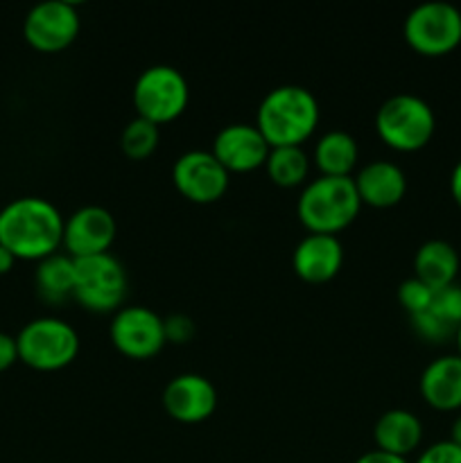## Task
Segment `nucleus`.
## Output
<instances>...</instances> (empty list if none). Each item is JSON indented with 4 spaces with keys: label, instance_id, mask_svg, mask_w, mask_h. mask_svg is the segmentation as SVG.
Here are the masks:
<instances>
[{
    "label": "nucleus",
    "instance_id": "f257e3e1",
    "mask_svg": "<svg viewBox=\"0 0 461 463\" xmlns=\"http://www.w3.org/2000/svg\"><path fill=\"white\" fill-rule=\"evenodd\" d=\"M66 220L41 197H18L0 211V244L23 260H43L63 244Z\"/></svg>",
    "mask_w": 461,
    "mask_h": 463
},
{
    "label": "nucleus",
    "instance_id": "f03ea898",
    "mask_svg": "<svg viewBox=\"0 0 461 463\" xmlns=\"http://www.w3.org/2000/svg\"><path fill=\"white\" fill-rule=\"evenodd\" d=\"M319 125V102L306 86L285 84L262 98L256 127L269 147H301Z\"/></svg>",
    "mask_w": 461,
    "mask_h": 463
},
{
    "label": "nucleus",
    "instance_id": "7ed1b4c3",
    "mask_svg": "<svg viewBox=\"0 0 461 463\" xmlns=\"http://www.w3.org/2000/svg\"><path fill=\"white\" fill-rule=\"evenodd\" d=\"M362 202L353 176H319L303 188L296 215L310 233L337 235L353 224Z\"/></svg>",
    "mask_w": 461,
    "mask_h": 463
},
{
    "label": "nucleus",
    "instance_id": "20e7f679",
    "mask_svg": "<svg viewBox=\"0 0 461 463\" xmlns=\"http://www.w3.org/2000/svg\"><path fill=\"white\" fill-rule=\"evenodd\" d=\"M378 136L398 152H419L432 140L437 118L423 98L411 93L391 95L375 113Z\"/></svg>",
    "mask_w": 461,
    "mask_h": 463
},
{
    "label": "nucleus",
    "instance_id": "39448f33",
    "mask_svg": "<svg viewBox=\"0 0 461 463\" xmlns=\"http://www.w3.org/2000/svg\"><path fill=\"white\" fill-rule=\"evenodd\" d=\"M18 360L36 371L66 369L80 353V335L57 317L32 319L16 335Z\"/></svg>",
    "mask_w": 461,
    "mask_h": 463
},
{
    "label": "nucleus",
    "instance_id": "423d86ee",
    "mask_svg": "<svg viewBox=\"0 0 461 463\" xmlns=\"http://www.w3.org/2000/svg\"><path fill=\"white\" fill-rule=\"evenodd\" d=\"M405 41L425 57H441L461 43V12L452 3L429 0L407 14Z\"/></svg>",
    "mask_w": 461,
    "mask_h": 463
},
{
    "label": "nucleus",
    "instance_id": "0eeeda50",
    "mask_svg": "<svg viewBox=\"0 0 461 463\" xmlns=\"http://www.w3.org/2000/svg\"><path fill=\"white\" fill-rule=\"evenodd\" d=\"M75 260V289L72 298L90 312H113L127 294V271L116 256L72 258Z\"/></svg>",
    "mask_w": 461,
    "mask_h": 463
},
{
    "label": "nucleus",
    "instance_id": "6e6552de",
    "mask_svg": "<svg viewBox=\"0 0 461 463\" xmlns=\"http://www.w3.org/2000/svg\"><path fill=\"white\" fill-rule=\"evenodd\" d=\"M188 98L190 90L183 72L165 63L143 71L134 84L136 111L158 127L179 118L188 107Z\"/></svg>",
    "mask_w": 461,
    "mask_h": 463
},
{
    "label": "nucleus",
    "instance_id": "1a4fd4ad",
    "mask_svg": "<svg viewBox=\"0 0 461 463\" xmlns=\"http://www.w3.org/2000/svg\"><path fill=\"white\" fill-rule=\"evenodd\" d=\"M111 342L118 353L131 360H147L165 346L163 319L145 306L120 307L111 321Z\"/></svg>",
    "mask_w": 461,
    "mask_h": 463
},
{
    "label": "nucleus",
    "instance_id": "9d476101",
    "mask_svg": "<svg viewBox=\"0 0 461 463\" xmlns=\"http://www.w3.org/2000/svg\"><path fill=\"white\" fill-rule=\"evenodd\" d=\"M80 14L66 0H45L34 5L23 21V34L41 52H59L80 34Z\"/></svg>",
    "mask_w": 461,
    "mask_h": 463
},
{
    "label": "nucleus",
    "instance_id": "9b49d317",
    "mask_svg": "<svg viewBox=\"0 0 461 463\" xmlns=\"http://www.w3.org/2000/svg\"><path fill=\"white\" fill-rule=\"evenodd\" d=\"M172 181L185 199L194 203H212L229 188V172L206 149H193L176 158Z\"/></svg>",
    "mask_w": 461,
    "mask_h": 463
},
{
    "label": "nucleus",
    "instance_id": "f8f14e48",
    "mask_svg": "<svg viewBox=\"0 0 461 463\" xmlns=\"http://www.w3.org/2000/svg\"><path fill=\"white\" fill-rule=\"evenodd\" d=\"M269 143L256 125H226L212 140V156L229 172H253L262 167L269 156Z\"/></svg>",
    "mask_w": 461,
    "mask_h": 463
},
{
    "label": "nucleus",
    "instance_id": "ddd939ff",
    "mask_svg": "<svg viewBox=\"0 0 461 463\" xmlns=\"http://www.w3.org/2000/svg\"><path fill=\"white\" fill-rule=\"evenodd\" d=\"M116 240V220L102 206H81L63 224V249L71 258L108 253Z\"/></svg>",
    "mask_w": 461,
    "mask_h": 463
},
{
    "label": "nucleus",
    "instance_id": "4468645a",
    "mask_svg": "<svg viewBox=\"0 0 461 463\" xmlns=\"http://www.w3.org/2000/svg\"><path fill=\"white\" fill-rule=\"evenodd\" d=\"M163 407L179 423H202L217 407V392L211 380L197 373L176 375L163 389Z\"/></svg>",
    "mask_w": 461,
    "mask_h": 463
},
{
    "label": "nucleus",
    "instance_id": "2eb2a0df",
    "mask_svg": "<svg viewBox=\"0 0 461 463\" xmlns=\"http://www.w3.org/2000/svg\"><path fill=\"white\" fill-rule=\"evenodd\" d=\"M343 262V247L337 235L310 233L296 244L292 256V267L296 276L306 283H328L337 276Z\"/></svg>",
    "mask_w": 461,
    "mask_h": 463
},
{
    "label": "nucleus",
    "instance_id": "dca6fc26",
    "mask_svg": "<svg viewBox=\"0 0 461 463\" xmlns=\"http://www.w3.org/2000/svg\"><path fill=\"white\" fill-rule=\"evenodd\" d=\"M360 202L373 208H391L405 197L407 176L396 163L371 161L357 170L355 179Z\"/></svg>",
    "mask_w": 461,
    "mask_h": 463
},
{
    "label": "nucleus",
    "instance_id": "f3484780",
    "mask_svg": "<svg viewBox=\"0 0 461 463\" xmlns=\"http://www.w3.org/2000/svg\"><path fill=\"white\" fill-rule=\"evenodd\" d=\"M420 396L438 411L461 410V357L441 355L420 373Z\"/></svg>",
    "mask_w": 461,
    "mask_h": 463
},
{
    "label": "nucleus",
    "instance_id": "a211bd4d",
    "mask_svg": "<svg viewBox=\"0 0 461 463\" xmlns=\"http://www.w3.org/2000/svg\"><path fill=\"white\" fill-rule=\"evenodd\" d=\"M373 439L378 450L407 459L423 441V423L407 410H389L375 420Z\"/></svg>",
    "mask_w": 461,
    "mask_h": 463
},
{
    "label": "nucleus",
    "instance_id": "6ab92c4d",
    "mask_svg": "<svg viewBox=\"0 0 461 463\" xmlns=\"http://www.w3.org/2000/svg\"><path fill=\"white\" fill-rule=\"evenodd\" d=\"M414 271L416 279L423 280L428 288H447L459 274V253L446 240H428L416 251Z\"/></svg>",
    "mask_w": 461,
    "mask_h": 463
},
{
    "label": "nucleus",
    "instance_id": "aec40b11",
    "mask_svg": "<svg viewBox=\"0 0 461 463\" xmlns=\"http://www.w3.org/2000/svg\"><path fill=\"white\" fill-rule=\"evenodd\" d=\"M357 158L360 147L348 131H328L315 145V165L319 167L321 176H351Z\"/></svg>",
    "mask_w": 461,
    "mask_h": 463
},
{
    "label": "nucleus",
    "instance_id": "412c9836",
    "mask_svg": "<svg viewBox=\"0 0 461 463\" xmlns=\"http://www.w3.org/2000/svg\"><path fill=\"white\" fill-rule=\"evenodd\" d=\"M36 289L48 303H61L75 289V260L68 253H52L39 260Z\"/></svg>",
    "mask_w": 461,
    "mask_h": 463
},
{
    "label": "nucleus",
    "instance_id": "4be33fe9",
    "mask_svg": "<svg viewBox=\"0 0 461 463\" xmlns=\"http://www.w3.org/2000/svg\"><path fill=\"white\" fill-rule=\"evenodd\" d=\"M267 175L280 188H296L306 181L310 170V158L303 147H271L267 156Z\"/></svg>",
    "mask_w": 461,
    "mask_h": 463
},
{
    "label": "nucleus",
    "instance_id": "5701e85b",
    "mask_svg": "<svg viewBox=\"0 0 461 463\" xmlns=\"http://www.w3.org/2000/svg\"><path fill=\"white\" fill-rule=\"evenodd\" d=\"M158 140H161L158 125L138 116L122 131L120 147L127 156L134 158V161H140V158H147L149 154H154V149L158 147Z\"/></svg>",
    "mask_w": 461,
    "mask_h": 463
},
{
    "label": "nucleus",
    "instance_id": "b1692460",
    "mask_svg": "<svg viewBox=\"0 0 461 463\" xmlns=\"http://www.w3.org/2000/svg\"><path fill=\"white\" fill-rule=\"evenodd\" d=\"M441 321H446L452 328H459L461 326V285L452 283L447 288L434 289L432 306L428 307Z\"/></svg>",
    "mask_w": 461,
    "mask_h": 463
},
{
    "label": "nucleus",
    "instance_id": "393cba45",
    "mask_svg": "<svg viewBox=\"0 0 461 463\" xmlns=\"http://www.w3.org/2000/svg\"><path fill=\"white\" fill-rule=\"evenodd\" d=\"M432 298H434V289L428 288L423 280L414 279H407L402 280L400 288H398V301L400 306L409 312V317L420 315V312L428 310L432 306Z\"/></svg>",
    "mask_w": 461,
    "mask_h": 463
},
{
    "label": "nucleus",
    "instance_id": "a878e982",
    "mask_svg": "<svg viewBox=\"0 0 461 463\" xmlns=\"http://www.w3.org/2000/svg\"><path fill=\"white\" fill-rule=\"evenodd\" d=\"M411 326H414L416 333L420 335L428 342H446L447 337H455L456 330L452 326H447L446 321L438 319L432 310H425L420 315L411 317Z\"/></svg>",
    "mask_w": 461,
    "mask_h": 463
},
{
    "label": "nucleus",
    "instance_id": "bb28decb",
    "mask_svg": "<svg viewBox=\"0 0 461 463\" xmlns=\"http://www.w3.org/2000/svg\"><path fill=\"white\" fill-rule=\"evenodd\" d=\"M416 463H461V448L447 439V441L432 443L420 452Z\"/></svg>",
    "mask_w": 461,
    "mask_h": 463
},
{
    "label": "nucleus",
    "instance_id": "cd10ccee",
    "mask_svg": "<svg viewBox=\"0 0 461 463\" xmlns=\"http://www.w3.org/2000/svg\"><path fill=\"white\" fill-rule=\"evenodd\" d=\"M165 328V342L185 344L194 337V321L188 315H170L163 319Z\"/></svg>",
    "mask_w": 461,
    "mask_h": 463
},
{
    "label": "nucleus",
    "instance_id": "c85d7f7f",
    "mask_svg": "<svg viewBox=\"0 0 461 463\" xmlns=\"http://www.w3.org/2000/svg\"><path fill=\"white\" fill-rule=\"evenodd\" d=\"M14 362H18L16 337L0 333V371H7Z\"/></svg>",
    "mask_w": 461,
    "mask_h": 463
},
{
    "label": "nucleus",
    "instance_id": "c756f323",
    "mask_svg": "<svg viewBox=\"0 0 461 463\" xmlns=\"http://www.w3.org/2000/svg\"><path fill=\"white\" fill-rule=\"evenodd\" d=\"M355 463H409L405 457H396V455H389V452L382 450H371L364 452Z\"/></svg>",
    "mask_w": 461,
    "mask_h": 463
},
{
    "label": "nucleus",
    "instance_id": "7c9ffc66",
    "mask_svg": "<svg viewBox=\"0 0 461 463\" xmlns=\"http://www.w3.org/2000/svg\"><path fill=\"white\" fill-rule=\"evenodd\" d=\"M450 193H452V199H455L456 206L461 208V161L456 163L455 170H452V175H450Z\"/></svg>",
    "mask_w": 461,
    "mask_h": 463
},
{
    "label": "nucleus",
    "instance_id": "2f4dec72",
    "mask_svg": "<svg viewBox=\"0 0 461 463\" xmlns=\"http://www.w3.org/2000/svg\"><path fill=\"white\" fill-rule=\"evenodd\" d=\"M14 262H16V256H14L7 247L0 244V274H7V271L14 267Z\"/></svg>",
    "mask_w": 461,
    "mask_h": 463
},
{
    "label": "nucleus",
    "instance_id": "473e14b6",
    "mask_svg": "<svg viewBox=\"0 0 461 463\" xmlns=\"http://www.w3.org/2000/svg\"><path fill=\"white\" fill-rule=\"evenodd\" d=\"M450 441L455 443V446L461 448V414L456 416L455 423H452V430H450Z\"/></svg>",
    "mask_w": 461,
    "mask_h": 463
},
{
    "label": "nucleus",
    "instance_id": "72a5a7b5",
    "mask_svg": "<svg viewBox=\"0 0 461 463\" xmlns=\"http://www.w3.org/2000/svg\"><path fill=\"white\" fill-rule=\"evenodd\" d=\"M455 339H456V355L461 357V326H459V328H456V335H455Z\"/></svg>",
    "mask_w": 461,
    "mask_h": 463
}]
</instances>
